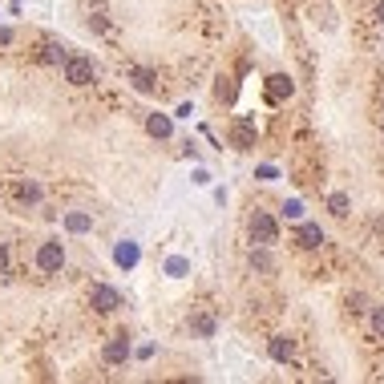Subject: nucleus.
Instances as JSON below:
<instances>
[{"label":"nucleus","mask_w":384,"mask_h":384,"mask_svg":"<svg viewBox=\"0 0 384 384\" xmlns=\"http://www.w3.org/2000/svg\"><path fill=\"white\" fill-rule=\"evenodd\" d=\"M37 267L45 271V275H57L61 267H65V243L61 239H45L37 247Z\"/></svg>","instance_id":"f257e3e1"},{"label":"nucleus","mask_w":384,"mask_h":384,"mask_svg":"<svg viewBox=\"0 0 384 384\" xmlns=\"http://www.w3.org/2000/svg\"><path fill=\"white\" fill-rule=\"evenodd\" d=\"M275 239H279V222L271 215H263V211H255L251 215V243L255 247H271Z\"/></svg>","instance_id":"f03ea898"},{"label":"nucleus","mask_w":384,"mask_h":384,"mask_svg":"<svg viewBox=\"0 0 384 384\" xmlns=\"http://www.w3.org/2000/svg\"><path fill=\"white\" fill-rule=\"evenodd\" d=\"M61 69H65V81L77 85V89H81V85H94V61H89V57H69Z\"/></svg>","instance_id":"7ed1b4c3"},{"label":"nucleus","mask_w":384,"mask_h":384,"mask_svg":"<svg viewBox=\"0 0 384 384\" xmlns=\"http://www.w3.org/2000/svg\"><path fill=\"white\" fill-rule=\"evenodd\" d=\"M89 304H94L97 312H118L121 308V295L110 283H94V291H89Z\"/></svg>","instance_id":"20e7f679"},{"label":"nucleus","mask_w":384,"mask_h":384,"mask_svg":"<svg viewBox=\"0 0 384 384\" xmlns=\"http://www.w3.org/2000/svg\"><path fill=\"white\" fill-rule=\"evenodd\" d=\"M255 138H259L255 118H239L235 125H231V142L239 146V150H251V146H255Z\"/></svg>","instance_id":"39448f33"},{"label":"nucleus","mask_w":384,"mask_h":384,"mask_svg":"<svg viewBox=\"0 0 384 384\" xmlns=\"http://www.w3.org/2000/svg\"><path fill=\"white\" fill-rule=\"evenodd\" d=\"M125 356H130V336H114L105 348H101V360L105 364H121Z\"/></svg>","instance_id":"423d86ee"},{"label":"nucleus","mask_w":384,"mask_h":384,"mask_svg":"<svg viewBox=\"0 0 384 384\" xmlns=\"http://www.w3.org/2000/svg\"><path fill=\"white\" fill-rule=\"evenodd\" d=\"M295 243L312 251V247H320V243H324V231H320L315 222H299V227H295Z\"/></svg>","instance_id":"0eeeda50"},{"label":"nucleus","mask_w":384,"mask_h":384,"mask_svg":"<svg viewBox=\"0 0 384 384\" xmlns=\"http://www.w3.org/2000/svg\"><path fill=\"white\" fill-rule=\"evenodd\" d=\"M41 61H45V65H65V61H69V49L61 45V41H45V45H41Z\"/></svg>","instance_id":"6e6552de"},{"label":"nucleus","mask_w":384,"mask_h":384,"mask_svg":"<svg viewBox=\"0 0 384 384\" xmlns=\"http://www.w3.org/2000/svg\"><path fill=\"white\" fill-rule=\"evenodd\" d=\"M267 352H271V360L288 364L291 356H295V340H288V336H275V340H271V348H267Z\"/></svg>","instance_id":"1a4fd4ad"},{"label":"nucleus","mask_w":384,"mask_h":384,"mask_svg":"<svg viewBox=\"0 0 384 384\" xmlns=\"http://www.w3.org/2000/svg\"><path fill=\"white\" fill-rule=\"evenodd\" d=\"M291 89H295V85H291V77H283V73H275V77L267 81V97H271V101H283V97H291Z\"/></svg>","instance_id":"9d476101"},{"label":"nucleus","mask_w":384,"mask_h":384,"mask_svg":"<svg viewBox=\"0 0 384 384\" xmlns=\"http://www.w3.org/2000/svg\"><path fill=\"white\" fill-rule=\"evenodd\" d=\"M125 77H130V81H134V89H142V94H154V89H158V77H154L150 69H130Z\"/></svg>","instance_id":"9b49d317"},{"label":"nucleus","mask_w":384,"mask_h":384,"mask_svg":"<svg viewBox=\"0 0 384 384\" xmlns=\"http://www.w3.org/2000/svg\"><path fill=\"white\" fill-rule=\"evenodd\" d=\"M146 130H150V138H170L174 121H170L166 114H150V118H146Z\"/></svg>","instance_id":"f8f14e48"},{"label":"nucleus","mask_w":384,"mask_h":384,"mask_svg":"<svg viewBox=\"0 0 384 384\" xmlns=\"http://www.w3.org/2000/svg\"><path fill=\"white\" fill-rule=\"evenodd\" d=\"M17 202H21V207L41 202V186H37V182H28V178H21V182H17Z\"/></svg>","instance_id":"ddd939ff"},{"label":"nucleus","mask_w":384,"mask_h":384,"mask_svg":"<svg viewBox=\"0 0 384 384\" xmlns=\"http://www.w3.org/2000/svg\"><path fill=\"white\" fill-rule=\"evenodd\" d=\"M65 227H69L73 235H85V231H94V218L85 215V211H73V215H65Z\"/></svg>","instance_id":"4468645a"},{"label":"nucleus","mask_w":384,"mask_h":384,"mask_svg":"<svg viewBox=\"0 0 384 384\" xmlns=\"http://www.w3.org/2000/svg\"><path fill=\"white\" fill-rule=\"evenodd\" d=\"M114 259H118V267H134L138 263V243H118Z\"/></svg>","instance_id":"2eb2a0df"},{"label":"nucleus","mask_w":384,"mask_h":384,"mask_svg":"<svg viewBox=\"0 0 384 384\" xmlns=\"http://www.w3.org/2000/svg\"><path fill=\"white\" fill-rule=\"evenodd\" d=\"M251 267H255L259 275H271V271H275V259L267 255V247H259V251H251Z\"/></svg>","instance_id":"dca6fc26"},{"label":"nucleus","mask_w":384,"mask_h":384,"mask_svg":"<svg viewBox=\"0 0 384 384\" xmlns=\"http://www.w3.org/2000/svg\"><path fill=\"white\" fill-rule=\"evenodd\" d=\"M328 211H332V215H336V218H344V215H348V194H332V198H328Z\"/></svg>","instance_id":"f3484780"},{"label":"nucleus","mask_w":384,"mask_h":384,"mask_svg":"<svg viewBox=\"0 0 384 384\" xmlns=\"http://www.w3.org/2000/svg\"><path fill=\"white\" fill-rule=\"evenodd\" d=\"M194 332H198V336H211V332H215V320H207V315L194 320Z\"/></svg>","instance_id":"a211bd4d"},{"label":"nucleus","mask_w":384,"mask_h":384,"mask_svg":"<svg viewBox=\"0 0 384 384\" xmlns=\"http://www.w3.org/2000/svg\"><path fill=\"white\" fill-rule=\"evenodd\" d=\"M304 215V202H295V198H291L288 207H283V218H299Z\"/></svg>","instance_id":"6ab92c4d"},{"label":"nucleus","mask_w":384,"mask_h":384,"mask_svg":"<svg viewBox=\"0 0 384 384\" xmlns=\"http://www.w3.org/2000/svg\"><path fill=\"white\" fill-rule=\"evenodd\" d=\"M372 328L384 336V304H381V308H372Z\"/></svg>","instance_id":"aec40b11"},{"label":"nucleus","mask_w":384,"mask_h":384,"mask_svg":"<svg viewBox=\"0 0 384 384\" xmlns=\"http://www.w3.org/2000/svg\"><path fill=\"white\" fill-rule=\"evenodd\" d=\"M166 271H170V275H182V271H186V259H170Z\"/></svg>","instance_id":"412c9836"},{"label":"nucleus","mask_w":384,"mask_h":384,"mask_svg":"<svg viewBox=\"0 0 384 384\" xmlns=\"http://www.w3.org/2000/svg\"><path fill=\"white\" fill-rule=\"evenodd\" d=\"M4 267H8V247L0 243V275H4Z\"/></svg>","instance_id":"4be33fe9"},{"label":"nucleus","mask_w":384,"mask_h":384,"mask_svg":"<svg viewBox=\"0 0 384 384\" xmlns=\"http://www.w3.org/2000/svg\"><path fill=\"white\" fill-rule=\"evenodd\" d=\"M12 41V28H0V45H8Z\"/></svg>","instance_id":"5701e85b"},{"label":"nucleus","mask_w":384,"mask_h":384,"mask_svg":"<svg viewBox=\"0 0 384 384\" xmlns=\"http://www.w3.org/2000/svg\"><path fill=\"white\" fill-rule=\"evenodd\" d=\"M376 17H381V21H384V0H381V4H376Z\"/></svg>","instance_id":"b1692460"}]
</instances>
